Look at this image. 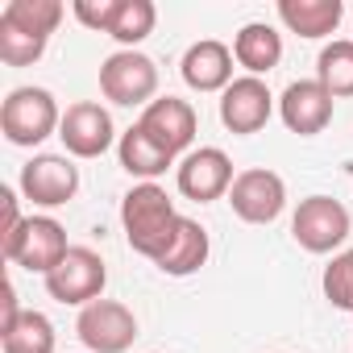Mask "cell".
<instances>
[{
  "instance_id": "22",
  "label": "cell",
  "mask_w": 353,
  "mask_h": 353,
  "mask_svg": "<svg viewBox=\"0 0 353 353\" xmlns=\"http://www.w3.org/2000/svg\"><path fill=\"white\" fill-rule=\"evenodd\" d=\"M5 353H54V324L42 312H21L13 328L0 332Z\"/></svg>"
},
{
  "instance_id": "26",
  "label": "cell",
  "mask_w": 353,
  "mask_h": 353,
  "mask_svg": "<svg viewBox=\"0 0 353 353\" xmlns=\"http://www.w3.org/2000/svg\"><path fill=\"white\" fill-rule=\"evenodd\" d=\"M0 208H5V225H0V241H5V237H13V233L26 225V216L17 212V192H13V188H0Z\"/></svg>"
},
{
  "instance_id": "2",
  "label": "cell",
  "mask_w": 353,
  "mask_h": 353,
  "mask_svg": "<svg viewBox=\"0 0 353 353\" xmlns=\"http://www.w3.org/2000/svg\"><path fill=\"white\" fill-rule=\"evenodd\" d=\"M63 112L46 88H13L0 104V133L13 145H42L50 133H59Z\"/></svg>"
},
{
  "instance_id": "10",
  "label": "cell",
  "mask_w": 353,
  "mask_h": 353,
  "mask_svg": "<svg viewBox=\"0 0 353 353\" xmlns=\"http://www.w3.org/2000/svg\"><path fill=\"white\" fill-rule=\"evenodd\" d=\"M233 179H237V174H233V162H229V154L216 150V145L192 150V154L179 162V170H174V183H179V192H183L188 200H196V204H212V200L229 196Z\"/></svg>"
},
{
  "instance_id": "17",
  "label": "cell",
  "mask_w": 353,
  "mask_h": 353,
  "mask_svg": "<svg viewBox=\"0 0 353 353\" xmlns=\"http://www.w3.org/2000/svg\"><path fill=\"white\" fill-rule=\"evenodd\" d=\"M204 262H208V233H204L200 221L183 216L179 229H174V237H170V245L162 250V258H158L154 266H158L162 274L183 279V274H196Z\"/></svg>"
},
{
  "instance_id": "23",
  "label": "cell",
  "mask_w": 353,
  "mask_h": 353,
  "mask_svg": "<svg viewBox=\"0 0 353 353\" xmlns=\"http://www.w3.org/2000/svg\"><path fill=\"white\" fill-rule=\"evenodd\" d=\"M154 21H158V9L150 5V0H125L121 13H117V26H112V38L133 50L137 42H145L154 34Z\"/></svg>"
},
{
  "instance_id": "3",
  "label": "cell",
  "mask_w": 353,
  "mask_h": 353,
  "mask_svg": "<svg viewBox=\"0 0 353 353\" xmlns=\"http://www.w3.org/2000/svg\"><path fill=\"white\" fill-rule=\"evenodd\" d=\"M0 250H5V258L21 270H34V274H50L63 258H67V229L54 221V216H26V225L0 241Z\"/></svg>"
},
{
  "instance_id": "1",
  "label": "cell",
  "mask_w": 353,
  "mask_h": 353,
  "mask_svg": "<svg viewBox=\"0 0 353 353\" xmlns=\"http://www.w3.org/2000/svg\"><path fill=\"white\" fill-rule=\"evenodd\" d=\"M179 221H183V216L174 212L170 196H166L158 183H137V188L121 200L125 241H129L141 258H150V262L162 258V250L170 245V237H174V229H179Z\"/></svg>"
},
{
  "instance_id": "25",
  "label": "cell",
  "mask_w": 353,
  "mask_h": 353,
  "mask_svg": "<svg viewBox=\"0 0 353 353\" xmlns=\"http://www.w3.org/2000/svg\"><path fill=\"white\" fill-rule=\"evenodd\" d=\"M125 0H75L71 13L88 26V30H100V34H112L117 26V13H121Z\"/></svg>"
},
{
  "instance_id": "15",
  "label": "cell",
  "mask_w": 353,
  "mask_h": 353,
  "mask_svg": "<svg viewBox=\"0 0 353 353\" xmlns=\"http://www.w3.org/2000/svg\"><path fill=\"white\" fill-rule=\"evenodd\" d=\"M179 71H183V83L196 92H225L233 83V50L216 38H204V42L188 46Z\"/></svg>"
},
{
  "instance_id": "9",
  "label": "cell",
  "mask_w": 353,
  "mask_h": 353,
  "mask_svg": "<svg viewBox=\"0 0 353 353\" xmlns=\"http://www.w3.org/2000/svg\"><path fill=\"white\" fill-rule=\"evenodd\" d=\"M75 332L92 353H125L137 341V316L117 299H96L79 312Z\"/></svg>"
},
{
  "instance_id": "11",
  "label": "cell",
  "mask_w": 353,
  "mask_h": 353,
  "mask_svg": "<svg viewBox=\"0 0 353 353\" xmlns=\"http://www.w3.org/2000/svg\"><path fill=\"white\" fill-rule=\"evenodd\" d=\"M270 112H274V96H270V88H266L262 79H254V75H241V79H233V83L221 92V121H225L229 133L250 137V133L266 129Z\"/></svg>"
},
{
  "instance_id": "24",
  "label": "cell",
  "mask_w": 353,
  "mask_h": 353,
  "mask_svg": "<svg viewBox=\"0 0 353 353\" xmlns=\"http://www.w3.org/2000/svg\"><path fill=\"white\" fill-rule=\"evenodd\" d=\"M324 295H328L332 307L353 312V250L336 254V258L324 266Z\"/></svg>"
},
{
  "instance_id": "27",
  "label": "cell",
  "mask_w": 353,
  "mask_h": 353,
  "mask_svg": "<svg viewBox=\"0 0 353 353\" xmlns=\"http://www.w3.org/2000/svg\"><path fill=\"white\" fill-rule=\"evenodd\" d=\"M0 303H5V320H0V332H5V328H13L17 316H21V307H17V291H13L9 279H5V287H0Z\"/></svg>"
},
{
  "instance_id": "13",
  "label": "cell",
  "mask_w": 353,
  "mask_h": 353,
  "mask_svg": "<svg viewBox=\"0 0 353 353\" xmlns=\"http://www.w3.org/2000/svg\"><path fill=\"white\" fill-rule=\"evenodd\" d=\"M170 158L174 154H183L192 141H196V108L188 104V100H179V96H158L154 104H145L141 108V121H137Z\"/></svg>"
},
{
  "instance_id": "4",
  "label": "cell",
  "mask_w": 353,
  "mask_h": 353,
  "mask_svg": "<svg viewBox=\"0 0 353 353\" xmlns=\"http://www.w3.org/2000/svg\"><path fill=\"white\" fill-rule=\"evenodd\" d=\"M100 92L104 100L121 104V108H137V104H154L158 92V63L141 50H117L104 59L100 67Z\"/></svg>"
},
{
  "instance_id": "7",
  "label": "cell",
  "mask_w": 353,
  "mask_h": 353,
  "mask_svg": "<svg viewBox=\"0 0 353 353\" xmlns=\"http://www.w3.org/2000/svg\"><path fill=\"white\" fill-rule=\"evenodd\" d=\"M229 204L245 225H270L287 208V183H283V174H274L266 166L241 170L229 188Z\"/></svg>"
},
{
  "instance_id": "6",
  "label": "cell",
  "mask_w": 353,
  "mask_h": 353,
  "mask_svg": "<svg viewBox=\"0 0 353 353\" xmlns=\"http://www.w3.org/2000/svg\"><path fill=\"white\" fill-rule=\"evenodd\" d=\"M291 237L307 254H332L349 237V212L332 196H307L291 216Z\"/></svg>"
},
{
  "instance_id": "18",
  "label": "cell",
  "mask_w": 353,
  "mask_h": 353,
  "mask_svg": "<svg viewBox=\"0 0 353 353\" xmlns=\"http://www.w3.org/2000/svg\"><path fill=\"white\" fill-rule=\"evenodd\" d=\"M341 17V0H279V21L299 38H328Z\"/></svg>"
},
{
  "instance_id": "20",
  "label": "cell",
  "mask_w": 353,
  "mask_h": 353,
  "mask_svg": "<svg viewBox=\"0 0 353 353\" xmlns=\"http://www.w3.org/2000/svg\"><path fill=\"white\" fill-rule=\"evenodd\" d=\"M63 5L59 0H9L5 13H0V26H9L17 34H30L38 42H50V34L59 30L63 21Z\"/></svg>"
},
{
  "instance_id": "8",
  "label": "cell",
  "mask_w": 353,
  "mask_h": 353,
  "mask_svg": "<svg viewBox=\"0 0 353 353\" xmlns=\"http://www.w3.org/2000/svg\"><path fill=\"white\" fill-rule=\"evenodd\" d=\"M79 192V166L67 154H38L21 166V196L38 208H63Z\"/></svg>"
},
{
  "instance_id": "5",
  "label": "cell",
  "mask_w": 353,
  "mask_h": 353,
  "mask_svg": "<svg viewBox=\"0 0 353 353\" xmlns=\"http://www.w3.org/2000/svg\"><path fill=\"white\" fill-rule=\"evenodd\" d=\"M104 283H108V266L96 250L88 245H71L67 258L46 274V291L50 299L59 303H71V307H88L104 295Z\"/></svg>"
},
{
  "instance_id": "12",
  "label": "cell",
  "mask_w": 353,
  "mask_h": 353,
  "mask_svg": "<svg viewBox=\"0 0 353 353\" xmlns=\"http://www.w3.org/2000/svg\"><path fill=\"white\" fill-rule=\"evenodd\" d=\"M59 137H63L67 154H75V158H100V154L112 145L117 129H112V117H108L104 104L79 100V104H71V108L63 112Z\"/></svg>"
},
{
  "instance_id": "21",
  "label": "cell",
  "mask_w": 353,
  "mask_h": 353,
  "mask_svg": "<svg viewBox=\"0 0 353 353\" xmlns=\"http://www.w3.org/2000/svg\"><path fill=\"white\" fill-rule=\"evenodd\" d=\"M316 83L332 100L353 96V42H328L320 50V59H316Z\"/></svg>"
},
{
  "instance_id": "16",
  "label": "cell",
  "mask_w": 353,
  "mask_h": 353,
  "mask_svg": "<svg viewBox=\"0 0 353 353\" xmlns=\"http://www.w3.org/2000/svg\"><path fill=\"white\" fill-rule=\"evenodd\" d=\"M233 59H237L254 79H262V75H270V71L283 63V34H279L274 26H266V21H250V26H241V34L233 38Z\"/></svg>"
},
{
  "instance_id": "19",
  "label": "cell",
  "mask_w": 353,
  "mask_h": 353,
  "mask_svg": "<svg viewBox=\"0 0 353 353\" xmlns=\"http://www.w3.org/2000/svg\"><path fill=\"white\" fill-rule=\"evenodd\" d=\"M117 154H121V166L129 170V174H137V179H145V183H154L158 174L174 162L141 125H133V129H125L121 133V141H117Z\"/></svg>"
},
{
  "instance_id": "14",
  "label": "cell",
  "mask_w": 353,
  "mask_h": 353,
  "mask_svg": "<svg viewBox=\"0 0 353 353\" xmlns=\"http://www.w3.org/2000/svg\"><path fill=\"white\" fill-rule=\"evenodd\" d=\"M332 104H336V100H332L316 79H295V83H287V92L279 96V117H283V125H287L291 133L316 137V133L328 129Z\"/></svg>"
}]
</instances>
